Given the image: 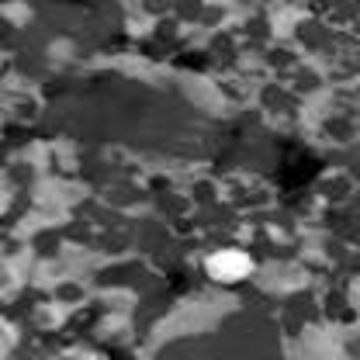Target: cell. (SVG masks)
<instances>
[{"label": "cell", "instance_id": "obj_1", "mask_svg": "<svg viewBox=\"0 0 360 360\" xmlns=\"http://www.w3.org/2000/svg\"><path fill=\"white\" fill-rule=\"evenodd\" d=\"M208 270L219 277V281H236L250 270V257L246 253H236V250H225V253H215L208 260Z\"/></svg>", "mask_w": 360, "mask_h": 360}]
</instances>
